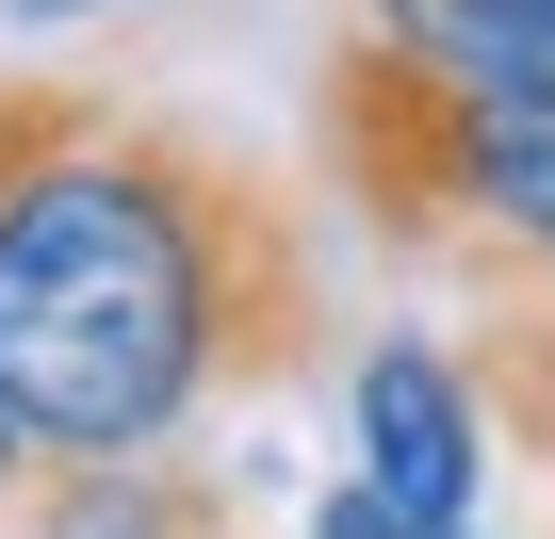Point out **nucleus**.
<instances>
[{"label": "nucleus", "instance_id": "4", "mask_svg": "<svg viewBox=\"0 0 555 539\" xmlns=\"http://www.w3.org/2000/svg\"><path fill=\"white\" fill-rule=\"evenodd\" d=\"M376 17V50H409V66H441V82H522V99H555V0H360Z\"/></svg>", "mask_w": 555, "mask_h": 539}, {"label": "nucleus", "instance_id": "7", "mask_svg": "<svg viewBox=\"0 0 555 539\" xmlns=\"http://www.w3.org/2000/svg\"><path fill=\"white\" fill-rule=\"evenodd\" d=\"M539 295H555V261H539Z\"/></svg>", "mask_w": 555, "mask_h": 539}, {"label": "nucleus", "instance_id": "1", "mask_svg": "<svg viewBox=\"0 0 555 539\" xmlns=\"http://www.w3.org/2000/svg\"><path fill=\"white\" fill-rule=\"evenodd\" d=\"M295 213L229 147L82 82H0V409L34 458L180 441L212 393L295 360Z\"/></svg>", "mask_w": 555, "mask_h": 539}, {"label": "nucleus", "instance_id": "2", "mask_svg": "<svg viewBox=\"0 0 555 539\" xmlns=\"http://www.w3.org/2000/svg\"><path fill=\"white\" fill-rule=\"evenodd\" d=\"M344 425H360V474L376 490H409V506H457L474 523V490H490V393H474V360L457 344H360V376H344Z\"/></svg>", "mask_w": 555, "mask_h": 539}, {"label": "nucleus", "instance_id": "3", "mask_svg": "<svg viewBox=\"0 0 555 539\" xmlns=\"http://www.w3.org/2000/svg\"><path fill=\"white\" fill-rule=\"evenodd\" d=\"M17 539H229V490H212V474H164V441H131V458H50L34 506H17Z\"/></svg>", "mask_w": 555, "mask_h": 539}, {"label": "nucleus", "instance_id": "6", "mask_svg": "<svg viewBox=\"0 0 555 539\" xmlns=\"http://www.w3.org/2000/svg\"><path fill=\"white\" fill-rule=\"evenodd\" d=\"M17 474H34V441H17V409H0V506H17Z\"/></svg>", "mask_w": 555, "mask_h": 539}, {"label": "nucleus", "instance_id": "5", "mask_svg": "<svg viewBox=\"0 0 555 539\" xmlns=\"http://www.w3.org/2000/svg\"><path fill=\"white\" fill-rule=\"evenodd\" d=\"M311 539H474L457 506H409V490H376V474H344L327 506H311Z\"/></svg>", "mask_w": 555, "mask_h": 539}]
</instances>
